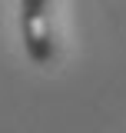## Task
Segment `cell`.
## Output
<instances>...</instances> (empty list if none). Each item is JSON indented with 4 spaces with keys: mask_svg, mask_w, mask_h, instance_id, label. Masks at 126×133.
<instances>
[{
    "mask_svg": "<svg viewBox=\"0 0 126 133\" xmlns=\"http://www.w3.org/2000/svg\"><path fill=\"white\" fill-rule=\"evenodd\" d=\"M20 33L33 63L47 66L53 60V27H50V0H20Z\"/></svg>",
    "mask_w": 126,
    "mask_h": 133,
    "instance_id": "1",
    "label": "cell"
}]
</instances>
